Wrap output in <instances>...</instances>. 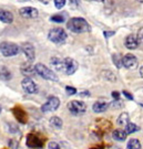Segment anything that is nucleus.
I'll return each mask as SVG.
<instances>
[{"label":"nucleus","instance_id":"nucleus-10","mask_svg":"<svg viewBox=\"0 0 143 149\" xmlns=\"http://www.w3.org/2000/svg\"><path fill=\"white\" fill-rule=\"evenodd\" d=\"M121 62H122V65H123L125 69H129V70L135 69V68L138 66V59H137V56L131 53L125 54V55L122 58Z\"/></svg>","mask_w":143,"mask_h":149},{"label":"nucleus","instance_id":"nucleus-28","mask_svg":"<svg viewBox=\"0 0 143 149\" xmlns=\"http://www.w3.org/2000/svg\"><path fill=\"white\" fill-rule=\"evenodd\" d=\"M48 149H61L60 147V145L58 143H56V141H50L49 144H48Z\"/></svg>","mask_w":143,"mask_h":149},{"label":"nucleus","instance_id":"nucleus-2","mask_svg":"<svg viewBox=\"0 0 143 149\" xmlns=\"http://www.w3.org/2000/svg\"><path fill=\"white\" fill-rule=\"evenodd\" d=\"M35 70H36V73L39 76H41L42 79L47 81H52V82H58L59 77L58 75L56 74L51 69H49L48 66H46L42 63H37L35 65Z\"/></svg>","mask_w":143,"mask_h":149},{"label":"nucleus","instance_id":"nucleus-29","mask_svg":"<svg viewBox=\"0 0 143 149\" xmlns=\"http://www.w3.org/2000/svg\"><path fill=\"white\" fill-rule=\"evenodd\" d=\"M18 141H16V140H13V139H12V140H10V141H9V146H10L11 148L12 149H17V147H18Z\"/></svg>","mask_w":143,"mask_h":149},{"label":"nucleus","instance_id":"nucleus-3","mask_svg":"<svg viewBox=\"0 0 143 149\" xmlns=\"http://www.w3.org/2000/svg\"><path fill=\"white\" fill-rule=\"evenodd\" d=\"M67 38H68V34L62 28H53L48 33V39L56 44L64 43Z\"/></svg>","mask_w":143,"mask_h":149},{"label":"nucleus","instance_id":"nucleus-37","mask_svg":"<svg viewBox=\"0 0 143 149\" xmlns=\"http://www.w3.org/2000/svg\"><path fill=\"white\" fill-rule=\"evenodd\" d=\"M139 2H141V3H143V0H138Z\"/></svg>","mask_w":143,"mask_h":149},{"label":"nucleus","instance_id":"nucleus-16","mask_svg":"<svg viewBox=\"0 0 143 149\" xmlns=\"http://www.w3.org/2000/svg\"><path fill=\"white\" fill-rule=\"evenodd\" d=\"M0 21L7 23V24H10L13 21V15L12 12L8 10H0Z\"/></svg>","mask_w":143,"mask_h":149},{"label":"nucleus","instance_id":"nucleus-33","mask_svg":"<svg viewBox=\"0 0 143 149\" xmlns=\"http://www.w3.org/2000/svg\"><path fill=\"white\" fill-rule=\"evenodd\" d=\"M112 97L116 98V100H119L120 98V93L119 92H112Z\"/></svg>","mask_w":143,"mask_h":149},{"label":"nucleus","instance_id":"nucleus-31","mask_svg":"<svg viewBox=\"0 0 143 149\" xmlns=\"http://www.w3.org/2000/svg\"><path fill=\"white\" fill-rule=\"evenodd\" d=\"M114 33H116L114 31H104V32H103V34H104V38H106V39L112 37V36H113Z\"/></svg>","mask_w":143,"mask_h":149},{"label":"nucleus","instance_id":"nucleus-18","mask_svg":"<svg viewBox=\"0 0 143 149\" xmlns=\"http://www.w3.org/2000/svg\"><path fill=\"white\" fill-rule=\"evenodd\" d=\"M127 136L128 134L123 129H116L112 133V138L114 140H117V141H124L127 139Z\"/></svg>","mask_w":143,"mask_h":149},{"label":"nucleus","instance_id":"nucleus-32","mask_svg":"<svg viewBox=\"0 0 143 149\" xmlns=\"http://www.w3.org/2000/svg\"><path fill=\"white\" fill-rule=\"evenodd\" d=\"M122 94L125 96L128 100H130V101H132V100H133V96L131 95V94H130L129 92H127V91H123V93H122Z\"/></svg>","mask_w":143,"mask_h":149},{"label":"nucleus","instance_id":"nucleus-13","mask_svg":"<svg viewBox=\"0 0 143 149\" xmlns=\"http://www.w3.org/2000/svg\"><path fill=\"white\" fill-rule=\"evenodd\" d=\"M12 113H13L15 117H16V119L19 123L26 124V123L28 122V115H27V113L25 112L20 106L13 107V108H12Z\"/></svg>","mask_w":143,"mask_h":149},{"label":"nucleus","instance_id":"nucleus-30","mask_svg":"<svg viewBox=\"0 0 143 149\" xmlns=\"http://www.w3.org/2000/svg\"><path fill=\"white\" fill-rule=\"evenodd\" d=\"M119 55H113V62H114V64H117V68L118 69H120V66H121V63H119Z\"/></svg>","mask_w":143,"mask_h":149},{"label":"nucleus","instance_id":"nucleus-1","mask_svg":"<svg viewBox=\"0 0 143 149\" xmlns=\"http://www.w3.org/2000/svg\"><path fill=\"white\" fill-rule=\"evenodd\" d=\"M67 29L73 33H85L91 31V27L83 18H71L67 22Z\"/></svg>","mask_w":143,"mask_h":149},{"label":"nucleus","instance_id":"nucleus-24","mask_svg":"<svg viewBox=\"0 0 143 149\" xmlns=\"http://www.w3.org/2000/svg\"><path fill=\"white\" fill-rule=\"evenodd\" d=\"M128 123H129V114L128 113H122L121 115L118 117L117 124L120 126H125Z\"/></svg>","mask_w":143,"mask_h":149},{"label":"nucleus","instance_id":"nucleus-6","mask_svg":"<svg viewBox=\"0 0 143 149\" xmlns=\"http://www.w3.org/2000/svg\"><path fill=\"white\" fill-rule=\"evenodd\" d=\"M59 106H60V100L57 96H50L47 100V102L41 106V112H54L58 109Z\"/></svg>","mask_w":143,"mask_h":149},{"label":"nucleus","instance_id":"nucleus-17","mask_svg":"<svg viewBox=\"0 0 143 149\" xmlns=\"http://www.w3.org/2000/svg\"><path fill=\"white\" fill-rule=\"evenodd\" d=\"M109 108V103L106 102H95L92 106V109L94 113H103Z\"/></svg>","mask_w":143,"mask_h":149},{"label":"nucleus","instance_id":"nucleus-5","mask_svg":"<svg viewBox=\"0 0 143 149\" xmlns=\"http://www.w3.org/2000/svg\"><path fill=\"white\" fill-rule=\"evenodd\" d=\"M26 144L29 148H31V149H40L43 147L44 139H42L41 137H39L36 134L30 133L27 135Z\"/></svg>","mask_w":143,"mask_h":149},{"label":"nucleus","instance_id":"nucleus-20","mask_svg":"<svg viewBox=\"0 0 143 149\" xmlns=\"http://www.w3.org/2000/svg\"><path fill=\"white\" fill-rule=\"evenodd\" d=\"M11 77H12V74L10 71L4 65L0 66V79L2 81H9L11 80Z\"/></svg>","mask_w":143,"mask_h":149},{"label":"nucleus","instance_id":"nucleus-23","mask_svg":"<svg viewBox=\"0 0 143 149\" xmlns=\"http://www.w3.org/2000/svg\"><path fill=\"white\" fill-rule=\"evenodd\" d=\"M125 133L128 135H130V134H133V133H137L140 130V127H139L138 125H135V124H133V123H128L127 125H125Z\"/></svg>","mask_w":143,"mask_h":149},{"label":"nucleus","instance_id":"nucleus-38","mask_svg":"<svg viewBox=\"0 0 143 149\" xmlns=\"http://www.w3.org/2000/svg\"><path fill=\"white\" fill-rule=\"evenodd\" d=\"M2 112V108H1V106H0V113Z\"/></svg>","mask_w":143,"mask_h":149},{"label":"nucleus","instance_id":"nucleus-14","mask_svg":"<svg viewBox=\"0 0 143 149\" xmlns=\"http://www.w3.org/2000/svg\"><path fill=\"white\" fill-rule=\"evenodd\" d=\"M139 44H140V42H139L138 37L134 34H129L124 40V45L129 50H135L139 47Z\"/></svg>","mask_w":143,"mask_h":149},{"label":"nucleus","instance_id":"nucleus-15","mask_svg":"<svg viewBox=\"0 0 143 149\" xmlns=\"http://www.w3.org/2000/svg\"><path fill=\"white\" fill-rule=\"evenodd\" d=\"M20 71L21 73L26 77H31L32 75L36 74V70H35V66L31 65L30 63H23L20 68Z\"/></svg>","mask_w":143,"mask_h":149},{"label":"nucleus","instance_id":"nucleus-22","mask_svg":"<svg viewBox=\"0 0 143 149\" xmlns=\"http://www.w3.org/2000/svg\"><path fill=\"white\" fill-rule=\"evenodd\" d=\"M127 149H142V146H141V143L138 139L132 138L128 141Z\"/></svg>","mask_w":143,"mask_h":149},{"label":"nucleus","instance_id":"nucleus-36","mask_svg":"<svg viewBox=\"0 0 143 149\" xmlns=\"http://www.w3.org/2000/svg\"><path fill=\"white\" fill-rule=\"evenodd\" d=\"M92 1H99V2H103V1H106V0H92Z\"/></svg>","mask_w":143,"mask_h":149},{"label":"nucleus","instance_id":"nucleus-9","mask_svg":"<svg viewBox=\"0 0 143 149\" xmlns=\"http://www.w3.org/2000/svg\"><path fill=\"white\" fill-rule=\"evenodd\" d=\"M22 90L26 92L27 94H35L38 92L37 84L33 82L31 77H25L21 82Z\"/></svg>","mask_w":143,"mask_h":149},{"label":"nucleus","instance_id":"nucleus-8","mask_svg":"<svg viewBox=\"0 0 143 149\" xmlns=\"http://www.w3.org/2000/svg\"><path fill=\"white\" fill-rule=\"evenodd\" d=\"M79 64L75 60L71 58H66L63 59V72L67 75H72L75 73V71L78 70Z\"/></svg>","mask_w":143,"mask_h":149},{"label":"nucleus","instance_id":"nucleus-21","mask_svg":"<svg viewBox=\"0 0 143 149\" xmlns=\"http://www.w3.org/2000/svg\"><path fill=\"white\" fill-rule=\"evenodd\" d=\"M50 125L52 126L53 128H57V129H60V128H62V125H63V123H62V119L58 116H53V117L50 118Z\"/></svg>","mask_w":143,"mask_h":149},{"label":"nucleus","instance_id":"nucleus-27","mask_svg":"<svg viewBox=\"0 0 143 149\" xmlns=\"http://www.w3.org/2000/svg\"><path fill=\"white\" fill-rule=\"evenodd\" d=\"M66 93L68 95H74V94H77V90L72 86H66Z\"/></svg>","mask_w":143,"mask_h":149},{"label":"nucleus","instance_id":"nucleus-26","mask_svg":"<svg viewBox=\"0 0 143 149\" xmlns=\"http://www.w3.org/2000/svg\"><path fill=\"white\" fill-rule=\"evenodd\" d=\"M66 2H67V0H54V6L58 9H62L66 6Z\"/></svg>","mask_w":143,"mask_h":149},{"label":"nucleus","instance_id":"nucleus-25","mask_svg":"<svg viewBox=\"0 0 143 149\" xmlns=\"http://www.w3.org/2000/svg\"><path fill=\"white\" fill-rule=\"evenodd\" d=\"M64 20H66V18L62 15H53L50 18V21L57 22V23H62V22H64Z\"/></svg>","mask_w":143,"mask_h":149},{"label":"nucleus","instance_id":"nucleus-35","mask_svg":"<svg viewBox=\"0 0 143 149\" xmlns=\"http://www.w3.org/2000/svg\"><path fill=\"white\" fill-rule=\"evenodd\" d=\"M140 75L142 76V79H143V65L141 66V68H140Z\"/></svg>","mask_w":143,"mask_h":149},{"label":"nucleus","instance_id":"nucleus-4","mask_svg":"<svg viewBox=\"0 0 143 149\" xmlns=\"http://www.w3.org/2000/svg\"><path fill=\"white\" fill-rule=\"evenodd\" d=\"M0 52L6 58L15 56L20 53V47L12 42H2L0 43Z\"/></svg>","mask_w":143,"mask_h":149},{"label":"nucleus","instance_id":"nucleus-7","mask_svg":"<svg viewBox=\"0 0 143 149\" xmlns=\"http://www.w3.org/2000/svg\"><path fill=\"white\" fill-rule=\"evenodd\" d=\"M68 109L73 115H80V114L85 113V111H87V105H85V103H83V102L71 101L68 103Z\"/></svg>","mask_w":143,"mask_h":149},{"label":"nucleus","instance_id":"nucleus-34","mask_svg":"<svg viewBox=\"0 0 143 149\" xmlns=\"http://www.w3.org/2000/svg\"><path fill=\"white\" fill-rule=\"evenodd\" d=\"M81 96H90V93L89 92H83V93H80Z\"/></svg>","mask_w":143,"mask_h":149},{"label":"nucleus","instance_id":"nucleus-12","mask_svg":"<svg viewBox=\"0 0 143 149\" xmlns=\"http://www.w3.org/2000/svg\"><path fill=\"white\" fill-rule=\"evenodd\" d=\"M19 13L26 19H35L39 16V11L33 7H23L19 10Z\"/></svg>","mask_w":143,"mask_h":149},{"label":"nucleus","instance_id":"nucleus-11","mask_svg":"<svg viewBox=\"0 0 143 149\" xmlns=\"http://www.w3.org/2000/svg\"><path fill=\"white\" fill-rule=\"evenodd\" d=\"M20 50L23 52L25 56H26L29 62H32L35 60V58H36V51H35V47L32 45L31 43H22L21 47H20Z\"/></svg>","mask_w":143,"mask_h":149},{"label":"nucleus","instance_id":"nucleus-19","mask_svg":"<svg viewBox=\"0 0 143 149\" xmlns=\"http://www.w3.org/2000/svg\"><path fill=\"white\" fill-rule=\"evenodd\" d=\"M50 64L56 71L63 72V60L59 59V58H52L50 61Z\"/></svg>","mask_w":143,"mask_h":149}]
</instances>
